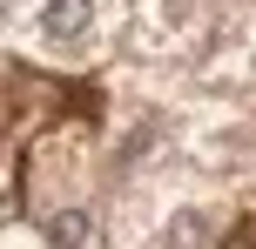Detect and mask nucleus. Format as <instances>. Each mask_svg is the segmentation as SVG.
<instances>
[{"label":"nucleus","instance_id":"obj_2","mask_svg":"<svg viewBox=\"0 0 256 249\" xmlns=\"http://www.w3.org/2000/svg\"><path fill=\"white\" fill-rule=\"evenodd\" d=\"M216 229H222L216 202H176V209L155 223V243H148V249H209Z\"/></svg>","mask_w":256,"mask_h":249},{"label":"nucleus","instance_id":"obj_1","mask_svg":"<svg viewBox=\"0 0 256 249\" xmlns=\"http://www.w3.org/2000/svg\"><path fill=\"white\" fill-rule=\"evenodd\" d=\"M115 20H122V0H34L20 13V47L40 61H88Z\"/></svg>","mask_w":256,"mask_h":249},{"label":"nucleus","instance_id":"obj_4","mask_svg":"<svg viewBox=\"0 0 256 249\" xmlns=\"http://www.w3.org/2000/svg\"><path fill=\"white\" fill-rule=\"evenodd\" d=\"M48 243H54V249H81V243H88V216H81V209H68V216H54V229H48Z\"/></svg>","mask_w":256,"mask_h":249},{"label":"nucleus","instance_id":"obj_3","mask_svg":"<svg viewBox=\"0 0 256 249\" xmlns=\"http://www.w3.org/2000/svg\"><path fill=\"white\" fill-rule=\"evenodd\" d=\"M202 20V0H155V27L162 34H196Z\"/></svg>","mask_w":256,"mask_h":249},{"label":"nucleus","instance_id":"obj_5","mask_svg":"<svg viewBox=\"0 0 256 249\" xmlns=\"http://www.w3.org/2000/svg\"><path fill=\"white\" fill-rule=\"evenodd\" d=\"M7 20H14V7H7V0H0V34H7Z\"/></svg>","mask_w":256,"mask_h":249}]
</instances>
